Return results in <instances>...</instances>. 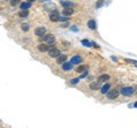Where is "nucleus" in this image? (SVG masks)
I'll use <instances>...</instances> for the list:
<instances>
[{"instance_id":"f257e3e1","label":"nucleus","mask_w":137,"mask_h":128,"mask_svg":"<svg viewBox=\"0 0 137 128\" xmlns=\"http://www.w3.org/2000/svg\"><path fill=\"white\" fill-rule=\"evenodd\" d=\"M48 53H49V56H50V57H57V56L61 54V52H60V49H57L55 47V45L51 44V46H49Z\"/></svg>"},{"instance_id":"f03ea898","label":"nucleus","mask_w":137,"mask_h":128,"mask_svg":"<svg viewBox=\"0 0 137 128\" xmlns=\"http://www.w3.org/2000/svg\"><path fill=\"white\" fill-rule=\"evenodd\" d=\"M39 38H40V40L47 41L48 44H54V41H55V38L53 34H43L42 37H39Z\"/></svg>"},{"instance_id":"7ed1b4c3","label":"nucleus","mask_w":137,"mask_h":128,"mask_svg":"<svg viewBox=\"0 0 137 128\" xmlns=\"http://www.w3.org/2000/svg\"><path fill=\"white\" fill-rule=\"evenodd\" d=\"M107 98L109 100H116V97L119 96V92L116 89H113V90H109L107 92Z\"/></svg>"},{"instance_id":"20e7f679","label":"nucleus","mask_w":137,"mask_h":128,"mask_svg":"<svg viewBox=\"0 0 137 128\" xmlns=\"http://www.w3.org/2000/svg\"><path fill=\"white\" fill-rule=\"evenodd\" d=\"M49 18H50V21H53V22H57V21H60V13H58L57 10L51 12V13L49 14Z\"/></svg>"},{"instance_id":"39448f33","label":"nucleus","mask_w":137,"mask_h":128,"mask_svg":"<svg viewBox=\"0 0 137 128\" xmlns=\"http://www.w3.org/2000/svg\"><path fill=\"white\" fill-rule=\"evenodd\" d=\"M133 93H134V89L131 88V87H124V88L121 90V94L124 95V96H130Z\"/></svg>"},{"instance_id":"423d86ee","label":"nucleus","mask_w":137,"mask_h":128,"mask_svg":"<svg viewBox=\"0 0 137 128\" xmlns=\"http://www.w3.org/2000/svg\"><path fill=\"white\" fill-rule=\"evenodd\" d=\"M45 32H46V30H45V27H37L35 30H34V34L38 35V37H42L43 34H45Z\"/></svg>"},{"instance_id":"0eeeda50","label":"nucleus","mask_w":137,"mask_h":128,"mask_svg":"<svg viewBox=\"0 0 137 128\" xmlns=\"http://www.w3.org/2000/svg\"><path fill=\"white\" fill-rule=\"evenodd\" d=\"M72 63L70 62H66V61H65L64 63H62V67H63V70L64 71H70V70H72Z\"/></svg>"},{"instance_id":"6e6552de","label":"nucleus","mask_w":137,"mask_h":128,"mask_svg":"<svg viewBox=\"0 0 137 128\" xmlns=\"http://www.w3.org/2000/svg\"><path fill=\"white\" fill-rule=\"evenodd\" d=\"M73 8L72 7H65L64 9H63V15L64 16H70V15H72L73 14Z\"/></svg>"},{"instance_id":"1a4fd4ad","label":"nucleus","mask_w":137,"mask_h":128,"mask_svg":"<svg viewBox=\"0 0 137 128\" xmlns=\"http://www.w3.org/2000/svg\"><path fill=\"white\" fill-rule=\"evenodd\" d=\"M38 49L40 52H48V50H49V45L40 44V45H38Z\"/></svg>"},{"instance_id":"9d476101","label":"nucleus","mask_w":137,"mask_h":128,"mask_svg":"<svg viewBox=\"0 0 137 128\" xmlns=\"http://www.w3.org/2000/svg\"><path fill=\"white\" fill-rule=\"evenodd\" d=\"M66 55H62V54H60L58 56H57V63L58 64H62V63H64L65 61H66Z\"/></svg>"},{"instance_id":"9b49d317","label":"nucleus","mask_w":137,"mask_h":128,"mask_svg":"<svg viewBox=\"0 0 137 128\" xmlns=\"http://www.w3.org/2000/svg\"><path fill=\"white\" fill-rule=\"evenodd\" d=\"M82 58L80 57V56H74V57H72V60H71V63L72 64H79V63H81Z\"/></svg>"},{"instance_id":"f8f14e48","label":"nucleus","mask_w":137,"mask_h":128,"mask_svg":"<svg viewBox=\"0 0 137 128\" xmlns=\"http://www.w3.org/2000/svg\"><path fill=\"white\" fill-rule=\"evenodd\" d=\"M18 15H20V17H22V18H26L29 16V12H27L26 9H22L21 12L18 13Z\"/></svg>"},{"instance_id":"ddd939ff","label":"nucleus","mask_w":137,"mask_h":128,"mask_svg":"<svg viewBox=\"0 0 137 128\" xmlns=\"http://www.w3.org/2000/svg\"><path fill=\"white\" fill-rule=\"evenodd\" d=\"M109 79H110V77L107 74H102L98 77V82H104V81H107Z\"/></svg>"},{"instance_id":"4468645a","label":"nucleus","mask_w":137,"mask_h":128,"mask_svg":"<svg viewBox=\"0 0 137 128\" xmlns=\"http://www.w3.org/2000/svg\"><path fill=\"white\" fill-rule=\"evenodd\" d=\"M88 70V66L87 65H80L77 67V72H79V73H81V72H85V71Z\"/></svg>"},{"instance_id":"2eb2a0df","label":"nucleus","mask_w":137,"mask_h":128,"mask_svg":"<svg viewBox=\"0 0 137 128\" xmlns=\"http://www.w3.org/2000/svg\"><path fill=\"white\" fill-rule=\"evenodd\" d=\"M88 27H89V29H91V30L96 29V22H95L94 20H90L89 22H88Z\"/></svg>"},{"instance_id":"dca6fc26","label":"nucleus","mask_w":137,"mask_h":128,"mask_svg":"<svg viewBox=\"0 0 137 128\" xmlns=\"http://www.w3.org/2000/svg\"><path fill=\"white\" fill-rule=\"evenodd\" d=\"M90 89H93V90H97L99 88V82H91L90 84Z\"/></svg>"},{"instance_id":"f3484780","label":"nucleus","mask_w":137,"mask_h":128,"mask_svg":"<svg viewBox=\"0 0 137 128\" xmlns=\"http://www.w3.org/2000/svg\"><path fill=\"white\" fill-rule=\"evenodd\" d=\"M109 89H110V85L106 84L102 87V90H101V92H102V94H106L107 92H109Z\"/></svg>"},{"instance_id":"a211bd4d","label":"nucleus","mask_w":137,"mask_h":128,"mask_svg":"<svg viewBox=\"0 0 137 128\" xmlns=\"http://www.w3.org/2000/svg\"><path fill=\"white\" fill-rule=\"evenodd\" d=\"M61 4H62V6H64V7H73L74 6V4L70 2V1H62Z\"/></svg>"},{"instance_id":"6ab92c4d","label":"nucleus","mask_w":137,"mask_h":128,"mask_svg":"<svg viewBox=\"0 0 137 128\" xmlns=\"http://www.w3.org/2000/svg\"><path fill=\"white\" fill-rule=\"evenodd\" d=\"M30 7H31L30 2H23V4H21V8L22 9H26V10H27Z\"/></svg>"},{"instance_id":"aec40b11","label":"nucleus","mask_w":137,"mask_h":128,"mask_svg":"<svg viewBox=\"0 0 137 128\" xmlns=\"http://www.w3.org/2000/svg\"><path fill=\"white\" fill-rule=\"evenodd\" d=\"M104 2H105L104 0H98V1L96 2V8H101L103 5H104Z\"/></svg>"},{"instance_id":"412c9836","label":"nucleus","mask_w":137,"mask_h":128,"mask_svg":"<svg viewBox=\"0 0 137 128\" xmlns=\"http://www.w3.org/2000/svg\"><path fill=\"white\" fill-rule=\"evenodd\" d=\"M29 24H26V23H24V24H22V30H24V31H29Z\"/></svg>"},{"instance_id":"4be33fe9","label":"nucleus","mask_w":137,"mask_h":128,"mask_svg":"<svg viewBox=\"0 0 137 128\" xmlns=\"http://www.w3.org/2000/svg\"><path fill=\"white\" fill-rule=\"evenodd\" d=\"M79 80H80V79H79V78H74V79H72V80H71V84H72V85H75V84H78V82H79Z\"/></svg>"},{"instance_id":"5701e85b","label":"nucleus","mask_w":137,"mask_h":128,"mask_svg":"<svg viewBox=\"0 0 137 128\" xmlns=\"http://www.w3.org/2000/svg\"><path fill=\"white\" fill-rule=\"evenodd\" d=\"M68 16H64V17H60V21L61 22H65V21H68Z\"/></svg>"},{"instance_id":"b1692460","label":"nucleus","mask_w":137,"mask_h":128,"mask_svg":"<svg viewBox=\"0 0 137 128\" xmlns=\"http://www.w3.org/2000/svg\"><path fill=\"white\" fill-rule=\"evenodd\" d=\"M82 44L85 45V46H90V42H89V41H86V40H83V41H82Z\"/></svg>"},{"instance_id":"393cba45","label":"nucleus","mask_w":137,"mask_h":128,"mask_svg":"<svg viewBox=\"0 0 137 128\" xmlns=\"http://www.w3.org/2000/svg\"><path fill=\"white\" fill-rule=\"evenodd\" d=\"M17 1H18V0H12V1H10V4L13 5V6H15V5L17 4Z\"/></svg>"},{"instance_id":"a878e982","label":"nucleus","mask_w":137,"mask_h":128,"mask_svg":"<svg viewBox=\"0 0 137 128\" xmlns=\"http://www.w3.org/2000/svg\"><path fill=\"white\" fill-rule=\"evenodd\" d=\"M87 74H88V72H87V71H85V73H82V74H81V77H80V78H85V77H86V75H87Z\"/></svg>"},{"instance_id":"bb28decb","label":"nucleus","mask_w":137,"mask_h":128,"mask_svg":"<svg viewBox=\"0 0 137 128\" xmlns=\"http://www.w3.org/2000/svg\"><path fill=\"white\" fill-rule=\"evenodd\" d=\"M127 62H130V63H134V64H135V65L137 66V62L136 61H130V60H127Z\"/></svg>"},{"instance_id":"cd10ccee","label":"nucleus","mask_w":137,"mask_h":128,"mask_svg":"<svg viewBox=\"0 0 137 128\" xmlns=\"http://www.w3.org/2000/svg\"><path fill=\"white\" fill-rule=\"evenodd\" d=\"M135 108H137V102H136V103H135Z\"/></svg>"},{"instance_id":"c85d7f7f","label":"nucleus","mask_w":137,"mask_h":128,"mask_svg":"<svg viewBox=\"0 0 137 128\" xmlns=\"http://www.w3.org/2000/svg\"><path fill=\"white\" fill-rule=\"evenodd\" d=\"M27 1H29V2H31V1H34V0H27Z\"/></svg>"}]
</instances>
